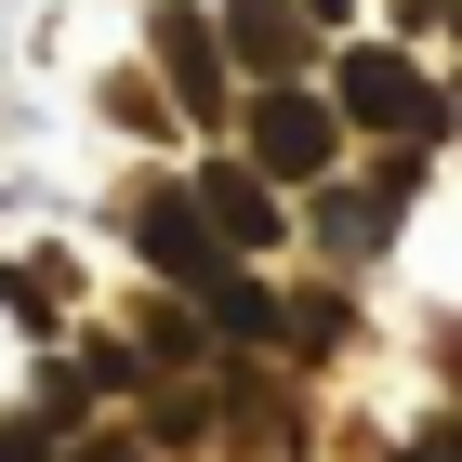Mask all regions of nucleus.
Returning <instances> with one entry per match:
<instances>
[{"label": "nucleus", "mask_w": 462, "mask_h": 462, "mask_svg": "<svg viewBox=\"0 0 462 462\" xmlns=\"http://www.w3.org/2000/svg\"><path fill=\"white\" fill-rule=\"evenodd\" d=\"M330 119H344V133H383V145H436V133H449V93L423 79V53L356 40L344 67H330Z\"/></svg>", "instance_id": "nucleus-1"}, {"label": "nucleus", "mask_w": 462, "mask_h": 462, "mask_svg": "<svg viewBox=\"0 0 462 462\" xmlns=\"http://www.w3.org/2000/svg\"><path fill=\"white\" fill-rule=\"evenodd\" d=\"M238 159H251L264 185H330V172H344V119H330V93H318V79H264V93L238 106Z\"/></svg>", "instance_id": "nucleus-2"}, {"label": "nucleus", "mask_w": 462, "mask_h": 462, "mask_svg": "<svg viewBox=\"0 0 462 462\" xmlns=\"http://www.w3.org/2000/svg\"><path fill=\"white\" fill-rule=\"evenodd\" d=\"M423 199V145H396V159H370V172H330V185H304V238L318 251H383L396 238V212Z\"/></svg>", "instance_id": "nucleus-3"}, {"label": "nucleus", "mask_w": 462, "mask_h": 462, "mask_svg": "<svg viewBox=\"0 0 462 462\" xmlns=\"http://www.w3.org/2000/svg\"><path fill=\"white\" fill-rule=\"evenodd\" d=\"M145 53H159V79H172V119H185V133H225V119H238L212 0H159V14H145Z\"/></svg>", "instance_id": "nucleus-4"}, {"label": "nucleus", "mask_w": 462, "mask_h": 462, "mask_svg": "<svg viewBox=\"0 0 462 462\" xmlns=\"http://www.w3.org/2000/svg\"><path fill=\"white\" fill-rule=\"evenodd\" d=\"M119 238H133L145 264H159V278L185 291V304H199V291L225 278V251H212V212H199V199H185V172H159V185H145L133 212H119Z\"/></svg>", "instance_id": "nucleus-5"}, {"label": "nucleus", "mask_w": 462, "mask_h": 462, "mask_svg": "<svg viewBox=\"0 0 462 462\" xmlns=\"http://www.w3.org/2000/svg\"><path fill=\"white\" fill-rule=\"evenodd\" d=\"M185 199L212 212V251H225V264H264V251L291 238V212H278V185L251 172V159H199V172H185Z\"/></svg>", "instance_id": "nucleus-6"}, {"label": "nucleus", "mask_w": 462, "mask_h": 462, "mask_svg": "<svg viewBox=\"0 0 462 462\" xmlns=\"http://www.w3.org/2000/svg\"><path fill=\"white\" fill-rule=\"evenodd\" d=\"M212 27H225V53H251V93L318 67V27H304V0H225Z\"/></svg>", "instance_id": "nucleus-7"}, {"label": "nucleus", "mask_w": 462, "mask_h": 462, "mask_svg": "<svg viewBox=\"0 0 462 462\" xmlns=\"http://www.w3.org/2000/svg\"><path fill=\"white\" fill-rule=\"evenodd\" d=\"M423 449H436V462H462V410H449V423H436V436H423Z\"/></svg>", "instance_id": "nucleus-8"}, {"label": "nucleus", "mask_w": 462, "mask_h": 462, "mask_svg": "<svg viewBox=\"0 0 462 462\" xmlns=\"http://www.w3.org/2000/svg\"><path fill=\"white\" fill-rule=\"evenodd\" d=\"M304 14H318V27H330V14H344V0H304Z\"/></svg>", "instance_id": "nucleus-9"}]
</instances>
